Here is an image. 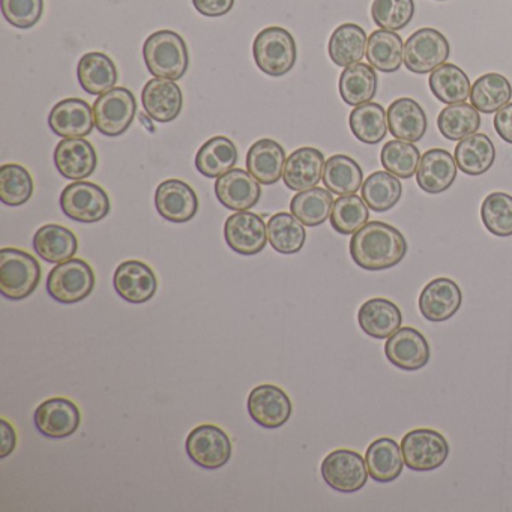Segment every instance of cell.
Returning <instances> with one entry per match:
<instances>
[{
	"label": "cell",
	"mask_w": 512,
	"mask_h": 512,
	"mask_svg": "<svg viewBox=\"0 0 512 512\" xmlns=\"http://www.w3.org/2000/svg\"><path fill=\"white\" fill-rule=\"evenodd\" d=\"M407 242L403 233L391 224L371 221L352 236L350 256L365 271L394 268L406 257Z\"/></svg>",
	"instance_id": "obj_1"
},
{
	"label": "cell",
	"mask_w": 512,
	"mask_h": 512,
	"mask_svg": "<svg viewBox=\"0 0 512 512\" xmlns=\"http://www.w3.org/2000/svg\"><path fill=\"white\" fill-rule=\"evenodd\" d=\"M146 68L157 79L181 80L190 65L187 44L173 31H158L149 35L143 46Z\"/></svg>",
	"instance_id": "obj_2"
},
{
	"label": "cell",
	"mask_w": 512,
	"mask_h": 512,
	"mask_svg": "<svg viewBox=\"0 0 512 512\" xmlns=\"http://www.w3.org/2000/svg\"><path fill=\"white\" fill-rule=\"evenodd\" d=\"M41 265L19 248L0 250V293L10 301L29 298L40 286Z\"/></svg>",
	"instance_id": "obj_3"
},
{
	"label": "cell",
	"mask_w": 512,
	"mask_h": 512,
	"mask_svg": "<svg viewBox=\"0 0 512 512\" xmlns=\"http://www.w3.org/2000/svg\"><path fill=\"white\" fill-rule=\"evenodd\" d=\"M296 43L289 31L278 26L263 29L253 44L254 62L271 77L289 73L296 62Z\"/></svg>",
	"instance_id": "obj_4"
},
{
	"label": "cell",
	"mask_w": 512,
	"mask_h": 512,
	"mask_svg": "<svg viewBox=\"0 0 512 512\" xmlns=\"http://www.w3.org/2000/svg\"><path fill=\"white\" fill-rule=\"evenodd\" d=\"M95 289V274L88 262L70 259L58 263L47 278V292L61 304L85 301Z\"/></svg>",
	"instance_id": "obj_5"
},
{
	"label": "cell",
	"mask_w": 512,
	"mask_h": 512,
	"mask_svg": "<svg viewBox=\"0 0 512 512\" xmlns=\"http://www.w3.org/2000/svg\"><path fill=\"white\" fill-rule=\"evenodd\" d=\"M404 463L415 472L439 469L449 457V443L442 433L431 428H416L401 440Z\"/></svg>",
	"instance_id": "obj_6"
},
{
	"label": "cell",
	"mask_w": 512,
	"mask_h": 512,
	"mask_svg": "<svg viewBox=\"0 0 512 512\" xmlns=\"http://www.w3.org/2000/svg\"><path fill=\"white\" fill-rule=\"evenodd\" d=\"M451 55V46L445 35L436 29L424 28L407 38L404 44V67L415 74L433 73L445 64Z\"/></svg>",
	"instance_id": "obj_7"
},
{
	"label": "cell",
	"mask_w": 512,
	"mask_h": 512,
	"mask_svg": "<svg viewBox=\"0 0 512 512\" xmlns=\"http://www.w3.org/2000/svg\"><path fill=\"white\" fill-rule=\"evenodd\" d=\"M61 208L71 220L79 223H97L110 214L109 196L100 185L77 181L61 194Z\"/></svg>",
	"instance_id": "obj_8"
},
{
	"label": "cell",
	"mask_w": 512,
	"mask_h": 512,
	"mask_svg": "<svg viewBox=\"0 0 512 512\" xmlns=\"http://www.w3.org/2000/svg\"><path fill=\"white\" fill-rule=\"evenodd\" d=\"M136 112L137 103L133 92L125 88L110 89L95 100V127L103 136H122L133 124Z\"/></svg>",
	"instance_id": "obj_9"
},
{
	"label": "cell",
	"mask_w": 512,
	"mask_h": 512,
	"mask_svg": "<svg viewBox=\"0 0 512 512\" xmlns=\"http://www.w3.org/2000/svg\"><path fill=\"white\" fill-rule=\"evenodd\" d=\"M323 481L340 493H356L367 484V461L352 449H337L326 455L320 466Z\"/></svg>",
	"instance_id": "obj_10"
},
{
	"label": "cell",
	"mask_w": 512,
	"mask_h": 512,
	"mask_svg": "<svg viewBox=\"0 0 512 512\" xmlns=\"http://www.w3.org/2000/svg\"><path fill=\"white\" fill-rule=\"evenodd\" d=\"M188 457L202 469L217 470L232 457V440L217 425L203 424L188 434L185 442Z\"/></svg>",
	"instance_id": "obj_11"
},
{
	"label": "cell",
	"mask_w": 512,
	"mask_h": 512,
	"mask_svg": "<svg viewBox=\"0 0 512 512\" xmlns=\"http://www.w3.org/2000/svg\"><path fill=\"white\" fill-rule=\"evenodd\" d=\"M227 245L241 256H256L268 245V226L260 215L241 211L230 215L224 224Z\"/></svg>",
	"instance_id": "obj_12"
},
{
	"label": "cell",
	"mask_w": 512,
	"mask_h": 512,
	"mask_svg": "<svg viewBox=\"0 0 512 512\" xmlns=\"http://www.w3.org/2000/svg\"><path fill=\"white\" fill-rule=\"evenodd\" d=\"M247 407L253 421L268 430L283 427L293 412L289 395L277 385L269 383L256 386L250 392Z\"/></svg>",
	"instance_id": "obj_13"
},
{
	"label": "cell",
	"mask_w": 512,
	"mask_h": 512,
	"mask_svg": "<svg viewBox=\"0 0 512 512\" xmlns=\"http://www.w3.org/2000/svg\"><path fill=\"white\" fill-rule=\"evenodd\" d=\"M35 427L49 439L73 436L80 427L82 415L74 401L64 397L50 398L35 410Z\"/></svg>",
	"instance_id": "obj_14"
},
{
	"label": "cell",
	"mask_w": 512,
	"mask_h": 512,
	"mask_svg": "<svg viewBox=\"0 0 512 512\" xmlns=\"http://www.w3.org/2000/svg\"><path fill=\"white\" fill-rule=\"evenodd\" d=\"M155 208L164 220L187 223L199 211L196 191L181 179H167L155 191Z\"/></svg>",
	"instance_id": "obj_15"
},
{
	"label": "cell",
	"mask_w": 512,
	"mask_h": 512,
	"mask_svg": "<svg viewBox=\"0 0 512 512\" xmlns=\"http://www.w3.org/2000/svg\"><path fill=\"white\" fill-rule=\"evenodd\" d=\"M388 361L403 371H418L430 361V344L418 329L404 326L385 344Z\"/></svg>",
	"instance_id": "obj_16"
},
{
	"label": "cell",
	"mask_w": 512,
	"mask_h": 512,
	"mask_svg": "<svg viewBox=\"0 0 512 512\" xmlns=\"http://www.w3.org/2000/svg\"><path fill=\"white\" fill-rule=\"evenodd\" d=\"M113 286L124 301L145 304L157 293L158 280L151 266L140 260H128L116 268Z\"/></svg>",
	"instance_id": "obj_17"
},
{
	"label": "cell",
	"mask_w": 512,
	"mask_h": 512,
	"mask_svg": "<svg viewBox=\"0 0 512 512\" xmlns=\"http://www.w3.org/2000/svg\"><path fill=\"white\" fill-rule=\"evenodd\" d=\"M463 304V292L451 278H434L419 295V311L428 322H446Z\"/></svg>",
	"instance_id": "obj_18"
},
{
	"label": "cell",
	"mask_w": 512,
	"mask_h": 512,
	"mask_svg": "<svg viewBox=\"0 0 512 512\" xmlns=\"http://www.w3.org/2000/svg\"><path fill=\"white\" fill-rule=\"evenodd\" d=\"M218 202L230 211H248L262 196L260 182L242 169H232L215 182Z\"/></svg>",
	"instance_id": "obj_19"
},
{
	"label": "cell",
	"mask_w": 512,
	"mask_h": 512,
	"mask_svg": "<svg viewBox=\"0 0 512 512\" xmlns=\"http://www.w3.org/2000/svg\"><path fill=\"white\" fill-rule=\"evenodd\" d=\"M49 127L64 139H85L95 127L94 109L85 100L67 98L53 107Z\"/></svg>",
	"instance_id": "obj_20"
},
{
	"label": "cell",
	"mask_w": 512,
	"mask_h": 512,
	"mask_svg": "<svg viewBox=\"0 0 512 512\" xmlns=\"http://www.w3.org/2000/svg\"><path fill=\"white\" fill-rule=\"evenodd\" d=\"M142 103L149 118L160 124H169L181 115L184 97L173 80L155 77L143 88Z\"/></svg>",
	"instance_id": "obj_21"
},
{
	"label": "cell",
	"mask_w": 512,
	"mask_h": 512,
	"mask_svg": "<svg viewBox=\"0 0 512 512\" xmlns=\"http://www.w3.org/2000/svg\"><path fill=\"white\" fill-rule=\"evenodd\" d=\"M325 163V157L319 149L310 148V146L296 149L284 164V184L296 193L317 187V184L322 181Z\"/></svg>",
	"instance_id": "obj_22"
},
{
	"label": "cell",
	"mask_w": 512,
	"mask_h": 512,
	"mask_svg": "<svg viewBox=\"0 0 512 512\" xmlns=\"http://www.w3.org/2000/svg\"><path fill=\"white\" fill-rule=\"evenodd\" d=\"M55 164L64 178L83 181L97 169V151L86 139H65L56 146Z\"/></svg>",
	"instance_id": "obj_23"
},
{
	"label": "cell",
	"mask_w": 512,
	"mask_h": 512,
	"mask_svg": "<svg viewBox=\"0 0 512 512\" xmlns=\"http://www.w3.org/2000/svg\"><path fill=\"white\" fill-rule=\"evenodd\" d=\"M455 158L445 149H430L421 157L416 182L427 194L445 193L457 178Z\"/></svg>",
	"instance_id": "obj_24"
},
{
	"label": "cell",
	"mask_w": 512,
	"mask_h": 512,
	"mask_svg": "<svg viewBox=\"0 0 512 512\" xmlns=\"http://www.w3.org/2000/svg\"><path fill=\"white\" fill-rule=\"evenodd\" d=\"M358 323L368 337L385 340L401 328L403 314L389 299L373 298L359 308Z\"/></svg>",
	"instance_id": "obj_25"
},
{
	"label": "cell",
	"mask_w": 512,
	"mask_h": 512,
	"mask_svg": "<svg viewBox=\"0 0 512 512\" xmlns=\"http://www.w3.org/2000/svg\"><path fill=\"white\" fill-rule=\"evenodd\" d=\"M386 115L389 131L395 139L415 143L427 133V115L412 98H398L389 106Z\"/></svg>",
	"instance_id": "obj_26"
},
{
	"label": "cell",
	"mask_w": 512,
	"mask_h": 512,
	"mask_svg": "<svg viewBox=\"0 0 512 512\" xmlns=\"http://www.w3.org/2000/svg\"><path fill=\"white\" fill-rule=\"evenodd\" d=\"M286 152L280 143L262 139L251 146L247 154V170L263 185L280 181L286 164Z\"/></svg>",
	"instance_id": "obj_27"
},
{
	"label": "cell",
	"mask_w": 512,
	"mask_h": 512,
	"mask_svg": "<svg viewBox=\"0 0 512 512\" xmlns=\"http://www.w3.org/2000/svg\"><path fill=\"white\" fill-rule=\"evenodd\" d=\"M77 77H79L80 86L88 94L100 97L115 88L118 82V70L115 62L106 53L91 52L80 59Z\"/></svg>",
	"instance_id": "obj_28"
},
{
	"label": "cell",
	"mask_w": 512,
	"mask_h": 512,
	"mask_svg": "<svg viewBox=\"0 0 512 512\" xmlns=\"http://www.w3.org/2000/svg\"><path fill=\"white\" fill-rule=\"evenodd\" d=\"M34 248L41 259L49 263H64L73 259L79 250L77 236L67 227L47 224L34 236Z\"/></svg>",
	"instance_id": "obj_29"
},
{
	"label": "cell",
	"mask_w": 512,
	"mask_h": 512,
	"mask_svg": "<svg viewBox=\"0 0 512 512\" xmlns=\"http://www.w3.org/2000/svg\"><path fill=\"white\" fill-rule=\"evenodd\" d=\"M368 473L376 482H392L403 473L404 458L401 452V445H398L394 439L382 437L374 440L368 446L367 454Z\"/></svg>",
	"instance_id": "obj_30"
},
{
	"label": "cell",
	"mask_w": 512,
	"mask_h": 512,
	"mask_svg": "<svg viewBox=\"0 0 512 512\" xmlns=\"http://www.w3.org/2000/svg\"><path fill=\"white\" fill-rule=\"evenodd\" d=\"M367 34L355 23H344L332 32L329 38L328 53L338 67L358 64L367 52Z\"/></svg>",
	"instance_id": "obj_31"
},
{
	"label": "cell",
	"mask_w": 512,
	"mask_h": 512,
	"mask_svg": "<svg viewBox=\"0 0 512 512\" xmlns=\"http://www.w3.org/2000/svg\"><path fill=\"white\" fill-rule=\"evenodd\" d=\"M454 158L461 172L469 176H481L493 166L496 148L490 137L475 133L460 140L455 146Z\"/></svg>",
	"instance_id": "obj_32"
},
{
	"label": "cell",
	"mask_w": 512,
	"mask_h": 512,
	"mask_svg": "<svg viewBox=\"0 0 512 512\" xmlns=\"http://www.w3.org/2000/svg\"><path fill=\"white\" fill-rule=\"evenodd\" d=\"M238 148L224 136L212 137L196 155V169L209 179L226 175L238 163Z\"/></svg>",
	"instance_id": "obj_33"
},
{
	"label": "cell",
	"mask_w": 512,
	"mask_h": 512,
	"mask_svg": "<svg viewBox=\"0 0 512 512\" xmlns=\"http://www.w3.org/2000/svg\"><path fill=\"white\" fill-rule=\"evenodd\" d=\"M368 64L380 73H395L400 70L404 61L403 40L397 32L374 31L368 37L367 43Z\"/></svg>",
	"instance_id": "obj_34"
},
{
	"label": "cell",
	"mask_w": 512,
	"mask_h": 512,
	"mask_svg": "<svg viewBox=\"0 0 512 512\" xmlns=\"http://www.w3.org/2000/svg\"><path fill=\"white\" fill-rule=\"evenodd\" d=\"M377 79L376 71L371 65L358 64L346 67L340 76V95L344 103L358 107L370 103L376 97Z\"/></svg>",
	"instance_id": "obj_35"
},
{
	"label": "cell",
	"mask_w": 512,
	"mask_h": 512,
	"mask_svg": "<svg viewBox=\"0 0 512 512\" xmlns=\"http://www.w3.org/2000/svg\"><path fill=\"white\" fill-rule=\"evenodd\" d=\"M326 190L337 196L356 194L364 184V173L353 158L334 155L326 160L322 176Z\"/></svg>",
	"instance_id": "obj_36"
},
{
	"label": "cell",
	"mask_w": 512,
	"mask_h": 512,
	"mask_svg": "<svg viewBox=\"0 0 512 512\" xmlns=\"http://www.w3.org/2000/svg\"><path fill=\"white\" fill-rule=\"evenodd\" d=\"M511 98V83L502 74H484L470 89V103L478 112L485 115L499 112L511 101Z\"/></svg>",
	"instance_id": "obj_37"
},
{
	"label": "cell",
	"mask_w": 512,
	"mask_h": 512,
	"mask_svg": "<svg viewBox=\"0 0 512 512\" xmlns=\"http://www.w3.org/2000/svg\"><path fill=\"white\" fill-rule=\"evenodd\" d=\"M431 92L440 103H464L470 97V80L460 67L454 64H443L431 73L428 80Z\"/></svg>",
	"instance_id": "obj_38"
},
{
	"label": "cell",
	"mask_w": 512,
	"mask_h": 512,
	"mask_svg": "<svg viewBox=\"0 0 512 512\" xmlns=\"http://www.w3.org/2000/svg\"><path fill=\"white\" fill-rule=\"evenodd\" d=\"M334 197L325 188L314 187L311 190L301 191L290 202V212L301 221L304 226L317 227L331 217Z\"/></svg>",
	"instance_id": "obj_39"
},
{
	"label": "cell",
	"mask_w": 512,
	"mask_h": 512,
	"mask_svg": "<svg viewBox=\"0 0 512 512\" xmlns=\"http://www.w3.org/2000/svg\"><path fill=\"white\" fill-rule=\"evenodd\" d=\"M350 130L359 142L377 145L388 131V115L377 103H365L355 107L349 118Z\"/></svg>",
	"instance_id": "obj_40"
},
{
	"label": "cell",
	"mask_w": 512,
	"mask_h": 512,
	"mask_svg": "<svg viewBox=\"0 0 512 512\" xmlns=\"http://www.w3.org/2000/svg\"><path fill=\"white\" fill-rule=\"evenodd\" d=\"M268 238L277 253L296 254L304 247L307 232L295 215L278 212L268 221Z\"/></svg>",
	"instance_id": "obj_41"
},
{
	"label": "cell",
	"mask_w": 512,
	"mask_h": 512,
	"mask_svg": "<svg viewBox=\"0 0 512 512\" xmlns=\"http://www.w3.org/2000/svg\"><path fill=\"white\" fill-rule=\"evenodd\" d=\"M437 127L445 139L458 142L479 130L481 116L472 104H451L439 113Z\"/></svg>",
	"instance_id": "obj_42"
},
{
	"label": "cell",
	"mask_w": 512,
	"mask_h": 512,
	"mask_svg": "<svg viewBox=\"0 0 512 512\" xmlns=\"http://www.w3.org/2000/svg\"><path fill=\"white\" fill-rule=\"evenodd\" d=\"M362 199L368 208L386 212L394 208L403 196V185L397 176L389 172H374L362 184Z\"/></svg>",
	"instance_id": "obj_43"
},
{
	"label": "cell",
	"mask_w": 512,
	"mask_h": 512,
	"mask_svg": "<svg viewBox=\"0 0 512 512\" xmlns=\"http://www.w3.org/2000/svg\"><path fill=\"white\" fill-rule=\"evenodd\" d=\"M367 203L356 194L340 196L335 200L331 212V226L340 235H355L370 218Z\"/></svg>",
	"instance_id": "obj_44"
},
{
	"label": "cell",
	"mask_w": 512,
	"mask_h": 512,
	"mask_svg": "<svg viewBox=\"0 0 512 512\" xmlns=\"http://www.w3.org/2000/svg\"><path fill=\"white\" fill-rule=\"evenodd\" d=\"M34 194V181L28 169L20 164L0 167V200L7 206L25 205Z\"/></svg>",
	"instance_id": "obj_45"
},
{
	"label": "cell",
	"mask_w": 512,
	"mask_h": 512,
	"mask_svg": "<svg viewBox=\"0 0 512 512\" xmlns=\"http://www.w3.org/2000/svg\"><path fill=\"white\" fill-rule=\"evenodd\" d=\"M380 161L386 172L400 179H410L418 172L421 154L413 143L397 139L383 146Z\"/></svg>",
	"instance_id": "obj_46"
},
{
	"label": "cell",
	"mask_w": 512,
	"mask_h": 512,
	"mask_svg": "<svg viewBox=\"0 0 512 512\" xmlns=\"http://www.w3.org/2000/svg\"><path fill=\"white\" fill-rule=\"evenodd\" d=\"M481 218L485 229L499 238L512 236V196L506 193H491L481 206Z\"/></svg>",
	"instance_id": "obj_47"
},
{
	"label": "cell",
	"mask_w": 512,
	"mask_h": 512,
	"mask_svg": "<svg viewBox=\"0 0 512 512\" xmlns=\"http://www.w3.org/2000/svg\"><path fill=\"white\" fill-rule=\"evenodd\" d=\"M415 16L413 0H374L371 17L380 29L397 32L406 28Z\"/></svg>",
	"instance_id": "obj_48"
},
{
	"label": "cell",
	"mask_w": 512,
	"mask_h": 512,
	"mask_svg": "<svg viewBox=\"0 0 512 512\" xmlns=\"http://www.w3.org/2000/svg\"><path fill=\"white\" fill-rule=\"evenodd\" d=\"M44 0H2V14L14 28L31 29L43 17Z\"/></svg>",
	"instance_id": "obj_49"
},
{
	"label": "cell",
	"mask_w": 512,
	"mask_h": 512,
	"mask_svg": "<svg viewBox=\"0 0 512 512\" xmlns=\"http://www.w3.org/2000/svg\"><path fill=\"white\" fill-rule=\"evenodd\" d=\"M194 8L205 17H223L232 11L235 0H193Z\"/></svg>",
	"instance_id": "obj_50"
},
{
	"label": "cell",
	"mask_w": 512,
	"mask_h": 512,
	"mask_svg": "<svg viewBox=\"0 0 512 512\" xmlns=\"http://www.w3.org/2000/svg\"><path fill=\"white\" fill-rule=\"evenodd\" d=\"M494 130L503 142L512 145V103L506 104L494 116Z\"/></svg>",
	"instance_id": "obj_51"
},
{
	"label": "cell",
	"mask_w": 512,
	"mask_h": 512,
	"mask_svg": "<svg viewBox=\"0 0 512 512\" xmlns=\"http://www.w3.org/2000/svg\"><path fill=\"white\" fill-rule=\"evenodd\" d=\"M0 428H2V442H0V458H7L8 455L13 454L17 446V433L13 425L2 419L0 421Z\"/></svg>",
	"instance_id": "obj_52"
}]
</instances>
